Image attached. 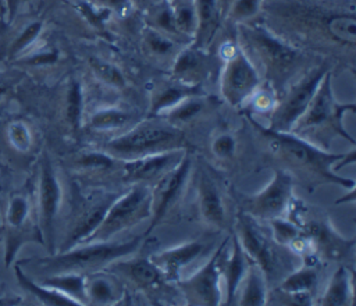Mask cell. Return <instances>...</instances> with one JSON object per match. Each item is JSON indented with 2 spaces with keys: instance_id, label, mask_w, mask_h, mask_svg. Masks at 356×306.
<instances>
[{
  "instance_id": "d590c367",
  "label": "cell",
  "mask_w": 356,
  "mask_h": 306,
  "mask_svg": "<svg viewBox=\"0 0 356 306\" xmlns=\"http://www.w3.org/2000/svg\"><path fill=\"white\" fill-rule=\"evenodd\" d=\"M88 63L95 78L103 85L115 90H124L128 86L124 72L114 63L100 57H89Z\"/></svg>"
},
{
  "instance_id": "3957f363",
  "label": "cell",
  "mask_w": 356,
  "mask_h": 306,
  "mask_svg": "<svg viewBox=\"0 0 356 306\" xmlns=\"http://www.w3.org/2000/svg\"><path fill=\"white\" fill-rule=\"evenodd\" d=\"M331 70L321 79L312 102L305 113L296 120L289 132L324 149L330 147V142L339 136L346 139L352 146L356 145L355 138L346 131L343 120L348 113H355V103H339L332 90Z\"/></svg>"
},
{
  "instance_id": "484cf974",
  "label": "cell",
  "mask_w": 356,
  "mask_h": 306,
  "mask_svg": "<svg viewBox=\"0 0 356 306\" xmlns=\"http://www.w3.org/2000/svg\"><path fill=\"white\" fill-rule=\"evenodd\" d=\"M193 7L196 14V31L191 43L196 47L207 49L222 19L220 4L218 0H193Z\"/></svg>"
},
{
  "instance_id": "60d3db41",
  "label": "cell",
  "mask_w": 356,
  "mask_h": 306,
  "mask_svg": "<svg viewBox=\"0 0 356 306\" xmlns=\"http://www.w3.org/2000/svg\"><path fill=\"white\" fill-rule=\"evenodd\" d=\"M268 223L271 227L273 239L288 249L298 238H300L305 234V231L300 228L299 224H296L295 221L286 220L284 217L268 220Z\"/></svg>"
},
{
  "instance_id": "4fadbf2b",
  "label": "cell",
  "mask_w": 356,
  "mask_h": 306,
  "mask_svg": "<svg viewBox=\"0 0 356 306\" xmlns=\"http://www.w3.org/2000/svg\"><path fill=\"white\" fill-rule=\"evenodd\" d=\"M192 171V156L189 150L185 152L184 157L177 166L164 172L160 178L150 185L152 189V216L150 224L145 231V238L161 223L164 218L177 207L179 203L186 182Z\"/></svg>"
},
{
  "instance_id": "277c9868",
  "label": "cell",
  "mask_w": 356,
  "mask_h": 306,
  "mask_svg": "<svg viewBox=\"0 0 356 306\" xmlns=\"http://www.w3.org/2000/svg\"><path fill=\"white\" fill-rule=\"evenodd\" d=\"M145 235H135L127 241H100L83 242L67 250L50 253L47 257L32 259L28 261L35 271L42 275L58 273L88 274L110 266L118 259H125L140 248Z\"/></svg>"
},
{
  "instance_id": "2e32d148",
  "label": "cell",
  "mask_w": 356,
  "mask_h": 306,
  "mask_svg": "<svg viewBox=\"0 0 356 306\" xmlns=\"http://www.w3.org/2000/svg\"><path fill=\"white\" fill-rule=\"evenodd\" d=\"M299 225L310 238L314 252L323 257L342 261L353 253L355 238L342 236L328 218H307Z\"/></svg>"
},
{
  "instance_id": "f1b7e54d",
  "label": "cell",
  "mask_w": 356,
  "mask_h": 306,
  "mask_svg": "<svg viewBox=\"0 0 356 306\" xmlns=\"http://www.w3.org/2000/svg\"><path fill=\"white\" fill-rule=\"evenodd\" d=\"M85 114V95L82 82L76 78L68 81L64 102H63V117L70 132L76 134L83 125Z\"/></svg>"
},
{
  "instance_id": "db71d44e",
  "label": "cell",
  "mask_w": 356,
  "mask_h": 306,
  "mask_svg": "<svg viewBox=\"0 0 356 306\" xmlns=\"http://www.w3.org/2000/svg\"><path fill=\"white\" fill-rule=\"evenodd\" d=\"M4 168H6V166H4V164H3V163H0V171H3V170H4Z\"/></svg>"
},
{
  "instance_id": "f907efd6",
  "label": "cell",
  "mask_w": 356,
  "mask_h": 306,
  "mask_svg": "<svg viewBox=\"0 0 356 306\" xmlns=\"http://www.w3.org/2000/svg\"><path fill=\"white\" fill-rule=\"evenodd\" d=\"M0 19L6 21V4H4V0H0Z\"/></svg>"
},
{
  "instance_id": "11a10c76",
  "label": "cell",
  "mask_w": 356,
  "mask_h": 306,
  "mask_svg": "<svg viewBox=\"0 0 356 306\" xmlns=\"http://www.w3.org/2000/svg\"><path fill=\"white\" fill-rule=\"evenodd\" d=\"M182 1H192V0H182Z\"/></svg>"
},
{
  "instance_id": "ac0fdd59",
  "label": "cell",
  "mask_w": 356,
  "mask_h": 306,
  "mask_svg": "<svg viewBox=\"0 0 356 306\" xmlns=\"http://www.w3.org/2000/svg\"><path fill=\"white\" fill-rule=\"evenodd\" d=\"M213 243L204 238L192 239L179 245L154 252L149 259L160 268L168 281L178 280L179 273L199 257L211 253Z\"/></svg>"
},
{
  "instance_id": "7a4b0ae2",
  "label": "cell",
  "mask_w": 356,
  "mask_h": 306,
  "mask_svg": "<svg viewBox=\"0 0 356 306\" xmlns=\"http://www.w3.org/2000/svg\"><path fill=\"white\" fill-rule=\"evenodd\" d=\"M249 120L267 139L271 152L282 160L285 170L291 174L299 172L310 184H335L348 191L355 189V179L335 172V167L345 153H331L328 149L320 147L289 131L270 129L252 115H249Z\"/></svg>"
},
{
  "instance_id": "f35d334b",
  "label": "cell",
  "mask_w": 356,
  "mask_h": 306,
  "mask_svg": "<svg viewBox=\"0 0 356 306\" xmlns=\"http://www.w3.org/2000/svg\"><path fill=\"white\" fill-rule=\"evenodd\" d=\"M174 4V14H175V25L181 38L193 40L195 31H196V14L192 1H182V0H172Z\"/></svg>"
},
{
  "instance_id": "44dd1931",
  "label": "cell",
  "mask_w": 356,
  "mask_h": 306,
  "mask_svg": "<svg viewBox=\"0 0 356 306\" xmlns=\"http://www.w3.org/2000/svg\"><path fill=\"white\" fill-rule=\"evenodd\" d=\"M316 255L303 257L299 268L289 271L278 284L277 289L289 296L295 303L309 305L312 295L316 292L318 282V273L316 268Z\"/></svg>"
},
{
  "instance_id": "8d00e7d4",
  "label": "cell",
  "mask_w": 356,
  "mask_h": 306,
  "mask_svg": "<svg viewBox=\"0 0 356 306\" xmlns=\"http://www.w3.org/2000/svg\"><path fill=\"white\" fill-rule=\"evenodd\" d=\"M263 6L264 0H232L222 19L234 25L253 21L263 10Z\"/></svg>"
},
{
  "instance_id": "ab89813d",
  "label": "cell",
  "mask_w": 356,
  "mask_h": 306,
  "mask_svg": "<svg viewBox=\"0 0 356 306\" xmlns=\"http://www.w3.org/2000/svg\"><path fill=\"white\" fill-rule=\"evenodd\" d=\"M118 159L113 157L104 150H88L81 153L75 159V164L85 170V171H92V172H103L107 170H113L117 167Z\"/></svg>"
},
{
  "instance_id": "c3c4849f",
  "label": "cell",
  "mask_w": 356,
  "mask_h": 306,
  "mask_svg": "<svg viewBox=\"0 0 356 306\" xmlns=\"http://www.w3.org/2000/svg\"><path fill=\"white\" fill-rule=\"evenodd\" d=\"M10 92H11V82L0 78V99L7 96Z\"/></svg>"
},
{
  "instance_id": "836d02e7",
  "label": "cell",
  "mask_w": 356,
  "mask_h": 306,
  "mask_svg": "<svg viewBox=\"0 0 356 306\" xmlns=\"http://www.w3.org/2000/svg\"><path fill=\"white\" fill-rule=\"evenodd\" d=\"M43 21L42 19H32L28 24H25L10 40L7 49H4V57L10 61L17 60L22 54H25L28 50L32 49V46L38 42L39 36L43 32Z\"/></svg>"
},
{
  "instance_id": "4dcf8cb0",
  "label": "cell",
  "mask_w": 356,
  "mask_h": 306,
  "mask_svg": "<svg viewBox=\"0 0 356 306\" xmlns=\"http://www.w3.org/2000/svg\"><path fill=\"white\" fill-rule=\"evenodd\" d=\"M14 273H15L18 285L22 288V291L32 295L39 303H42V305H78L74 299L68 298L67 295H64L50 287H46L38 281H33L28 274L24 273V270L21 268V264L18 261H14Z\"/></svg>"
},
{
  "instance_id": "e575fe53",
  "label": "cell",
  "mask_w": 356,
  "mask_h": 306,
  "mask_svg": "<svg viewBox=\"0 0 356 306\" xmlns=\"http://www.w3.org/2000/svg\"><path fill=\"white\" fill-rule=\"evenodd\" d=\"M132 124V113L127 108L111 106L93 111L88 120V125L95 131H115Z\"/></svg>"
},
{
  "instance_id": "7bdbcfd3",
  "label": "cell",
  "mask_w": 356,
  "mask_h": 306,
  "mask_svg": "<svg viewBox=\"0 0 356 306\" xmlns=\"http://www.w3.org/2000/svg\"><path fill=\"white\" fill-rule=\"evenodd\" d=\"M60 58V53L56 47H40V49H31L25 54L17 58L18 64L29 65V67H42L50 65L57 63Z\"/></svg>"
},
{
  "instance_id": "52a82bcc",
  "label": "cell",
  "mask_w": 356,
  "mask_h": 306,
  "mask_svg": "<svg viewBox=\"0 0 356 306\" xmlns=\"http://www.w3.org/2000/svg\"><path fill=\"white\" fill-rule=\"evenodd\" d=\"M3 239L6 243V267L13 266L15 256L24 243L33 241L43 245V238L36 218V209L29 191L18 189L10 193L4 210Z\"/></svg>"
},
{
  "instance_id": "7c38bea8",
  "label": "cell",
  "mask_w": 356,
  "mask_h": 306,
  "mask_svg": "<svg viewBox=\"0 0 356 306\" xmlns=\"http://www.w3.org/2000/svg\"><path fill=\"white\" fill-rule=\"evenodd\" d=\"M295 177L284 167L275 168L270 182L257 193L243 199L242 211L257 220L284 217L293 199Z\"/></svg>"
},
{
  "instance_id": "5bb4252c",
  "label": "cell",
  "mask_w": 356,
  "mask_h": 306,
  "mask_svg": "<svg viewBox=\"0 0 356 306\" xmlns=\"http://www.w3.org/2000/svg\"><path fill=\"white\" fill-rule=\"evenodd\" d=\"M229 236V235H228ZM228 236L214 249L210 257L188 278L175 280L177 288L189 305H220L222 302L220 255L228 241Z\"/></svg>"
},
{
  "instance_id": "bcb514c9",
  "label": "cell",
  "mask_w": 356,
  "mask_h": 306,
  "mask_svg": "<svg viewBox=\"0 0 356 306\" xmlns=\"http://www.w3.org/2000/svg\"><path fill=\"white\" fill-rule=\"evenodd\" d=\"M22 298L11 292L7 287L0 285V305H19Z\"/></svg>"
},
{
  "instance_id": "681fc988",
  "label": "cell",
  "mask_w": 356,
  "mask_h": 306,
  "mask_svg": "<svg viewBox=\"0 0 356 306\" xmlns=\"http://www.w3.org/2000/svg\"><path fill=\"white\" fill-rule=\"evenodd\" d=\"M231 1H232V0H218L220 11H221V17H222V18H224V14H225V11H227L228 6L231 4Z\"/></svg>"
},
{
  "instance_id": "6da1fadb",
  "label": "cell",
  "mask_w": 356,
  "mask_h": 306,
  "mask_svg": "<svg viewBox=\"0 0 356 306\" xmlns=\"http://www.w3.org/2000/svg\"><path fill=\"white\" fill-rule=\"evenodd\" d=\"M235 26L238 45L257 68L263 82L275 93H282L307 68L303 51L267 25L253 19Z\"/></svg>"
},
{
  "instance_id": "816d5d0a",
  "label": "cell",
  "mask_w": 356,
  "mask_h": 306,
  "mask_svg": "<svg viewBox=\"0 0 356 306\" xmlns=\"http://www.w3.org/2000/svg\"><path fill=\"white\" fill-rule=\"evenodd\" d=\"M143 1H145L146 4H150V6H152V4H154V3L159 1V0H143ZM134 3H135V0H134Z\"/></svg>"
},
{
  "instance_id": "9c48e42d",
  "label": "cell",
  "mask_w": 356,
  "mask_h": 306,
  "mask_svg": "<svg viewBox=\"0 0 356 306\" xmlns=\"http://www.w3.org/2000/svg\"><path fill=\"white\" fill-rule=\"evenodd\" d=\"M330 71L327 63L307 67L281 93L274 110L270 113L267 128L274 131H291L296 120L312 102L321 79Z\"/></svg>"
},
{
  "instance_id": "d4e9b609",
  "label": "cell",
  "mask_w": 356,
  "mask_h": 306,
  "mask_svg": "<svg viewBox=\"0 0 356 306\" xmlns=\"http://www.w3.org/2000/svg\"><path fill=\"white\" fill-rule=\"evenodd\" d=\"M195 93H200V88L189 86L182 83L172 76L168 79L156 82L153 90L150 92V104H149V114L150 117L160 115L165 110L171 108L181 100L192 96Z\"/></svg>"
},
{
  "instance_id": "ffe728a7",
  "label": "cell",
  "mask_w": 356,
  "mask_h": 306,
  "mask_svg": "<svg viewBox=\"0 0 356 306\" xmlns=\"http://www.w3.org/2000/svg\"><path fill=\"white\" fill-rule=\"evenodd\" d=\"M220 273L221 281L225 287V305H231L235 300L239 284L246 273L249 257L242 249L235 232L228 236V241L220 255Z\"/></svg>"
},
{
  "instance_id": "f546056e",
  "label": "cell",
  "mask_w": 356,
  "mask_h": 306,
  "mask_svg": "<svg viewBox=\"0 0 356 306\" xmlns=\"http://www.w3.org/2000/svg\"><path fill=\"white\" fill-rule=\"evenodd\" d=\"M46 287H50L68 298L74 299L78 305H86V282L85 274L81 273H58L50 275H42L38 281Z\"/></svg>"
},
{
  "instance_id": "9a60e30c",
  "label": "cell",
  "mask_w": 356,
  "mask_h": 306,
  "mask_svg": "<svg viewBox=\"0 0 356 306\" xmlns=\"http://www.w3.org/2000/svg\"><path fill=\"white\" fill-rule=\"evenodd\" d=\"M120 193L106 191H90L89 193L81 195L75 211L71 217V224L67 230L65 238L63 239L58 250H67L75 245L85 242L92 231L99 225L104 217L108 206Z\"/></svg>"
},
{
  "instance_id": "cb8c5ba5",
  "label": "cell",
  "mask_w": 356,
  "mask_h": 306,
  "mask_svg": "<svg viewBox=\"0 0 356 306\" xmlns=\"http://www.w3.org/2000/svg\"><path fill=\"white\" fill-rule=\"evenodd\" d=\"M86 298L90 305H117L122 302L125 289L122 278L103 268L85 274Z\"/></svg>"
},
{
  "instance_id": "4316f807",
  "label": "cell",
  "mask_w": 356,
  "mask_h": 306,
  "mask_svg": "<svg viewBox=\"0 0 356 306\" xmlns=\"http://www.w3.org/2000/svg\"><path fill=\"white\" fill-rule=\"evenodd\" d=\"M320 305H352L353 303V273L341 264L331 275L324 293L317 300Z\"/></svg>"
},
{
  "instance_id": "7dc6e473",
  "label": "cell",
  "mask_w": 356,
  "mask_h": 306,
  "mask_svg": "<svg viewBox=\"0 0 356 306\" xmlns=\"http://www.w3.org/2000/svg\"><path fill=\"white\" fill-rule=\"evenodd\" d=\"M19 0H4L6 4V22L11 24L17 15Z\"/></svg>"
},
{
  "instance_id": "f6af8a7d",
  "label": "cell",
  "mask_w": 356,
  "mask_h": 306,
  "mask_svg": "<svg viewBox=\"0 0 356 306\" xmlns=\"http://www.w3.org/2000/svg\"><path fill=\"white\" fill-rule=\"evenodd\" d=\"M95 3L111 11L113 15L127 17L134 8V0H95Z\"/></svg>"
},
{
  "instance_id": "83f0119b",
  "label": "cell",
  "mask_w": 356,
  "mask_h": 306,
  "mask_svg": "<svg viewBox=\"0 0 356 306\" xmlns=\"http://www.w3.org/2000/svg\"><path fill=\"white\" fill-rule=\"evenodd\" d=\"M239 305H264L268 296V282L261 268L249 259L246 273L239 284Z\"/></svg>"
},
{
  "instance_id": "5b68a950",
  "label": "cell",
  "mask_w": 356,
  "mask_h": 306,
  "mask_svg": "<svg viewBox=\"0 0 356 306\" xmlns=\"http://www.w3.org/2000/svg\"><path fill=\"white\" fill-rule=\"evenodd\" d=\"M185 147L186 139L184 131L154 115L135 122L131 128L106 142L103 150L118 160H131Z\"/></svg>"
},
{
  "instance_id": "b9f144b4",
  "label": "cell",
  "mask_w": 356,
  "mask_h": 306,
  "mask_svg": "<svg viewBox=\"0 0 356 306\" xmlns=\"http://www.w3.org/2000/svg\"><path fill=\"white\" fill-rule=\"evenodd\" d=\"M74 7L92 28L100 31L104 29L106 22L113 17L111 11L90 0H75Z\"/></svg>"
},
{
  "instance_id": "30bf717a",
  "label": "cell",
  "mask_w": 356,
  "mask_h": 306,
  "mask_svg": "<svg viewBox=\"0 0 356 306\" xmlns=\"http://www.w3.org/2000/svg\"><path fill=\"white\" fill-rule=\"evenodd\" d=\"M234 232L246 256L261 268L267 282L277 278L278 271L286 267L282 252L288 248L277 243L273 236L268 238L257 218L241 211L236 217V230Z\"/></svg>"
},
{
  "instance_id": "603a6c76",
  "label": "cell",
  "mask_w": 356,
  "mask_h": 306,
  "mask_svg": "<svg viewBox=\"0 0 356 306\" xmlns=\"http://www.w3.org/2000/svg\"><path fill=\"white\" fill-rule=\"evenodd\" d=\"M197 207L202 220L216 228H221L225 223V206L221 192L216 181L207 171L199 170L197 181Z\"/></svg>"
},
{
  "instance_id": "8992f818",
  "label": "cell",
  "mask_w": 356,
  "mask_h": 306,
  "mask_svg": "<svg viewBox=\"0 0 356 306\" xmlns=\"http://www.w3.org/2000/svg\"><path fill=\"white\" fill-rule=\"evenodd\" d=\"M152 216V189L146 184H132L108 206L104 217L85 242L113 239L120 232L139 224ZM83 243V242H82Z\"/></svg>"
},
{
  "instance_id": "ee69618b",
  "label": "cell",
  "mask_w": 356,
  "mask_h": 306,
  "mask_svg": "<svg viewBox=\"0 0 356 306\" xmlns=\"http://www.w3.org/2000/svg\"><path fill=\"white\" fill-rule=\"evenodd\" d=\"M210 149L220 160H228L236 150V138L229 132H221L211 140Z\"/></svg>"
},
{
  "instance_id": "d6986e66",
  "label": "cell",
  "mask_w": 356,
  "mask_h": 306,
  "mask_svg": "<svg viewBox=\"0 0 356 306\" xmlns=\"http://www.w3.org/2000/svg\"><path fill=\"white\" fill-rule=\"evenodd\" d=\"M108 267L120 278L132 282L135 288L143 291L145 293L160 292L164 287V282L168 281L149 257H138L129 260L118 259Z\"/></svg>"
},
{
  "instance_id": "8fae6325",
  "label": "cell",
  "mask_w": 356,
  "mask_h": 306,
  "mask_svg": "<svg viewBox=\"0 0 356 306\" xmlns=\"http://www.w3.org/2000/svg\"><path fill=\"white\" fill-rule=\"evenodd\" d=\"M63 203V186L58 172L49 157L43 154L39 163L36 218L43 238V246L49 253L56 252V224Z\"/></svg>"
},
{
  "instance_id": "d6a6232c",
  "label": "cell",
  "mask_w": 356,
  "mask_h": 306,
  "mask_svg": "<svg viewBox=\"0 0 356 306\" xmlns=\"http://www.w3.org/2000/svg\"><path fill=\"white\" fill-rule=\"evenodd\" d=\"M143 47L149 56H152L156 60H165L172 58L178 53L179 43L177 39L171 38L170 35L147 25L143 29Z\"/></svg>"
},
{
  "instance_id": "f5cc1de1",
  "label": "cell",
  "mask_w": 356,
  "mask_h": 306,
  "mask_svg": "<svg viewBox=\"0 0 356 306\" xmlns=\"http://www.w3.org/2000/svg\"><path fill=\"white\" fill-rule=\"evenodd\" d=\"M3 241V227H0V242Z\"/></svg>"
},
{
  "instance_id": "7402d4cb",
  "label": "cell",
  "mask_w": 356,
  "mask_h": 306,
  "mask_svg": "<svg viewBox=\"0 0 356 306\" xmlns=\"http://www.w3.org/2000/svg\"><path fill=\"white\" fill-rule=\"evenodd\" d=\"M204 50L192 43L181 47L171 61V76L189 86L200 88V82L209 70V58Z\"/></svg>"
},
{
  "instance_id": "1f68e13d",
  "label": "cell",
  "mask_w": 356,
  "mask_h": 306,
  "mask_svg": "<svg viewBox=\"0 0 356 306\" xmlns=\"http://www.w3.org/2000/svg\"><path fill=\"white\" fill-rule=\"evenodd\" d=\"M207 97L204 95L195 93L181 100L179 103H177L175 106L165 110L157 117H161L167 122L181 128L184 124H188L196 120L200 114H203L207 108Z\"/></svg>"
},
{
  "instance_id": "ba28073f",
  "label": "cell",
  "mask_w": 356,
  "mask_h": 306,
  "mask_svg": "<svg viewBox=\"0 0 356 306\" xmlns=\"http://www.w3.org/2000/svg\"><path fill=\"white\" fill-rule=\"evenodd\" d=\"M221 58L224 63L220 71V93L231 107H243L263 85V79L238 42L227 43Z\"/></svg>"
},
{
  "instance_id": "e0dca14e",
  "label": "cell",
  "mask_w": 356,
  "mask_h": 306,
  "mask_svg": "<svg viewBox=\"0 0 356 306\" xmlns=\"http://www.w3.org/2000/svg\"><path fill=\"white\" fill-rule=\"evenodd\" d=\"M188 149H175L149 156H142L131 160H120L121 177L129 184L154 182L164 172L179 163Z\"/></svg>"
},
{
  "instance_id": "74e56055",
  "label": "cell",
  "mask_w": 356,
  "mask_h": 306,
  "mask_svg": "<svg viewBox=\"0 0 356 306\" xmlns=\"http://www.w3.org/2000/svg\"><path fill=\"white\" fill-rule=\"evenodd\" d=\"M6 139L18 153H28L33 145L32 129L24 120H13L7 124Z\"/></svg>"
}]
</instances>
